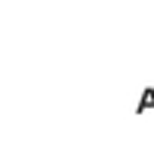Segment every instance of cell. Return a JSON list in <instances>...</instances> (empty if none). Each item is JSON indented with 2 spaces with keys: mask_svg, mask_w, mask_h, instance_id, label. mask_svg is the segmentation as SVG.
<instances>
[]
</instances>
